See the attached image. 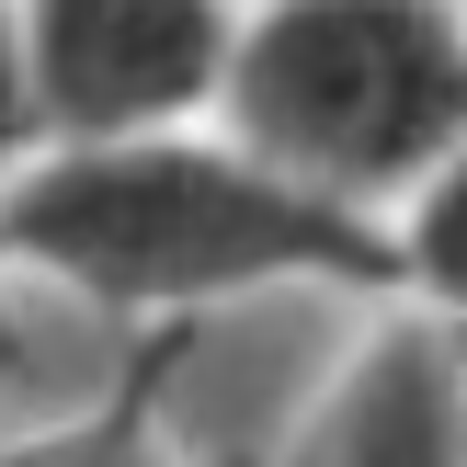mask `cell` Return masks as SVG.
<instances>
[{
  "label": "cell",
  "mask_w": 467,
  "mask_h": 467,
  "mask_svg": "<svg viewBox=\"0 0 467 467\" xmlns=\"http://www.w3.org/2000/svg\"><path fill=\"white\" fill-rule=\"evenodd\" d=\"M0 251L57 274L68 296L126 319H182L251 285L342 274V285H400L388 217L285 182L240 137L149 126V137H68L0 171Z\"/></svg>",
  "instance_id": "cell-1"
},
{
  "label": "cell",
  "mask_w": 467,
  "mask_h": 467,
  "mask_svg": "<svg viewBox=\"0 0 467 467\" xmlns=\"http://www.w3.org/2000/svg\"><path fill=\"white\" fill-rule=\"evenodd\" d=\"M217 114L285 182L388 217L467 137V12L456 0H251L228 23Z\"/></svg>",
  "instance_id": "cell-2"
},
{
  "label": "cell",
  "mask_w": 467,
  "mask_h": 467,
  "mask_svg": "<svg viewBox=\"0 0 467 467\" xmlns=\"http://www.w3.org/2000/svg\"><path fill=\"white\" fill-rule=\"evenodd\" d=\"M228 0H23V57H35V126L68 137H149L217 114L228 68Z\"/></svg>",
  "instance_id": "cell-3"
},
{
  "label": "cell",
  "mask_w": 467,
  "mask_h": 467,
  "mask_svg": "<svg viewBox=\"0 0 467 467\" xmlns=\"http://www.w3.org/2000/svg\"><path fill=\"white\" fill-rule=\"evenodd\" d=\"M285 467H467V331L433 308L377 319L296 422Z\"/></svg>",
  "instance_id": "cell-4"
},
{
  "label": "cell",
  "mask_w": 467,
  "mask_h": 467,
  "mask_svg": "<svg viewBox=\"0 0 467 467\" xmlns=\"http://www.w3.org/2000/svg\"><path fill=\"white\" fill-rule=\"evenodd\" d=\"M388 240H400V285L422 296L433 319L467 331V137L400 194V228H388Z\"/></svg>",
  "instance_id": "cell-5"
},
{
  "label": "cell",
  "mask_w": 467,
  "mask_h": 467,
  "mask_svg": "<svg viewBox=\"0 0 467 467\" xmlns=\"http://www.w3.org/2000/svg\"><path fill=\"white\" fill-rule=\"evenodd\" d=\"M0 467H182V456L160 445L149 388H126L114 410H91V422H68V433H35V445H12Z\"/></svg>",
  "instance_id": "cell-6"
},
{
  "label": "cell",
  "mask_w": 467,
  "mask_h": 467,
  "mask_svg": "<svg viewBox=\"0 0 467 467\" xmlns=\"http://www.w3.org/2000/svg\"><path fill=\"white\" fill-rule=\"evenodd\" d=\"M35 149H46V126H35V57H23V0H0V171H23Z\"/></svg>",
  "instance_id": "cell-7"
}]
</instances>
